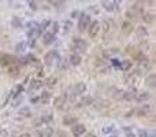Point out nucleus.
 Segmentation results:
<instances>
[{"instance_id": "3", "label": "nucleus", "mask_w": 156, "mask_h": 137, "mask_svg": "<svg viewBox=\"0 0 156 137\" xmlns=\"http://www.w3.org/2000/svg\"><path fill=\"white\" fill-rule=\"evenodd\" d=\"M15 62H17V59L12 55H8V54L0 55V66H3V67H10V66L15 65Z\"/></svg>"}, {"instance_id": "37", "label": "nucleus", "mask_w": 156, "mask_h": 137, "mask_svg": "<svg viewBox=\"0 0 156 137\" xmlns=\"http://www.w3.org/2000/svg\"><path fill=\"white\" fill-rule=\"evenodd\" d=\"M125 132H126V137H137L134 130H131L130 128H125Z\"/></svg>"}, {"instance_id": "43", "label": "nucleus", "mask_w": 156, "mask_h": 137, "mask_svg": "<svg viewBox=\"0 0 156 137\" xmlns=\"http://www.w3.org/2000/svg\"><path fill=\"white\" fill-rule=\"evenodd\" d=\"M29 6H30L32 10H37V3L36 1H29Z\"/></svg>"}, {"instance_id": "18", "label": "nucleus", "mask_w": 156, "mask_h": 137, "mask_svg": "<svg viewBox=\"0 0 156 137\" xmlns=\"http://www.w3.org/2000/svg\"><path fill=\"white\" fill-rule=\"evenodd\" d=\"M44 85V82L41 79H33L30 82V90H36V89H40V88Z\"/></svg>"}, {"instance_id": "25", "label": "nucleus", "mask_w": 156, "mask_h": 137, "mask_svg": "<svg viewBox=\"0 0 156 137\" xmlns=\"http://www.w3.org/2000/svg\"><path fill=\"white\" fill-rule=\"evenodd\" d=\"M41 122H51L52 121V114L51 112H48V114H44V115H41V119H40Z\"/></svg>"}, {"instance_id": "47", "label": "nucleus", "mask_w": 156, "mask_h": 137, "mask_svg": "<svg viewBox=\"0 0 156 137\" xmlns=\"http://www.w3.org/2000/svg\"><path fill=\"white\" fill-rule=\"evenodd\" d=\"M133 114H136V110H131V111H129L128 114H126V117H128V118H129V117H131V115H133Z\"/></svg>"}, {"instance_id": "1", "label": "nucleus", "mask_w": 156, "mask_h": 137, "mask_svg": "<svg viewBox=\"0 0 156 137\" xmlns=\"http://www.w3.org/2000/svg\"><path fill=\"white\" fill-rule=\"evenodd\" d=\"M44 60H45V65L47 66H53V65H58L59 66V62H61V58L58 55L56 51H50L47 52V55L44 56Z\"/></svg>"}, {"instance_id": "2", "label": "nucleus", "mask_w": 156, "mask_h": 137, "mask_svg": "<svg viewBox=\"0 0 156 137\" xmlns=\"http://www.w3.org/2000/svg\"><path fill=\"white\" fill-rule=\"evenodd\" d=\"M89 25H90V17H89L88 14H85V12H82L79 19H78V30L81 33L85 32L89 28Z\"/></svg>"}, {"instance_id": "8", "label": "nucleus", "mask_w": 156, "mask_h": 137, "mask_svg": "<svg viewBox=\"0 0 156 137\" xmlns=\"http://www.w3.org/2000/svg\"><path fill=\"white\" fill-rule=\"evenodd\" d=\"M133 30H134V26H133L131 22L125 21L123 23H122V33H123V34H130Z\"/></svg>"}, {"instance_id": "11", "label": "nucleus", "mask_w": 156, "mask_h": 137, "mask_svg": "<svg viewBox=\"0 0 156 137\" xmlns=\"http://www.w3.org/2000/svg\"><path fill=\"white\" fill-rule=\"evenodd\" d=\"M101 6L106 11L108 12H112L115 8H117V1H101Z\"/></svg>"}, {"instance_id": "51", "label": "nucleus", "mask_w": 156, "mask_h": 137, "mask_svg": "<svg viewBox=\"0 0 156 137\" xmlns=\"http://www.w3.org/2000/svg\"><path fill=\"white\" fill-rule=\"evenodd\" d=\"M86 137H96V136L93 133H89V134H86Z\"/></svg>"}, {"instance_id": "50", "label": "nucleus", "mask_w": 156, "mask_h": 137, "mask_svg": "<svg viewBox=\"0 0 156 137\" xmlns=\"http://www.w3.org/2000/svg\"><path fill=\"white\" fill-rule=\"evenodd\" d=\"M36 45V40H32V41H30V47H34Z\"/></svg>"}, {"instance_id": "10", "label": "nucleus", "mask_w": 156, "mask_h": 137, "mask_svg": "<svg viewBox=\"0 0 156 137\" xmlns=\"http://www.w3.org/2000/svg\"><path fill=\"white\" fill-rule=\"evenodd\" d=\"M145 84H147V87H149L151 89H155L156 88V76L155 74H149L145 78Z\"/></svg>"}, {"instance_id": "44", "label": "nucleus", "mask_w": 156, "mask_h": 137, "mask_svg": "<svg viewBox=\"0 0 156 137\" xmlns=\"http://www.w3.org/2000/svg\"><path fill=\"white\" fill-rule=\"evenodd\" d=\"M21 103V98H18V99H15V100H12V107H15V106H18Z\"/></svg>"}, {"instance_id": "34", "label": "nucleus", "mask_w": 156, "mask_h": 137, "mask_svg": "<svg viewBox=\"0 0 156 137\" xmlns=\"http://www.w3.org/2000/svg\"><path fill=\"white\" fill-rule=\"evenodd\" d=\"M115 54H118L117 48H112V50H110V51H104L103 52L104 56H112V55H115Z\"/></svg>"}, {"instance_id": "52", "label": "nucleus", "mask_w": 156, "mask_h": 137, "mask_svg": "<svg viewBox=\"0 0 156 137\" xmlns=\"http://www.w3.org/2000/svg\"><path fill=\"white\" fill-rule=\"evenodd\" d=\"M110 137H117V136H115V134H114V136H112V134H111V136Z\"/></svg>"}, {"instance_id": "16", "label": "nucleus", "mask_w": 156, "mask_h": 137, "mask_svg": "<svg viewBox=\"0 0 156 137\" xmlns=\"http://www.w3.org/2000/svg\"><path fill=\"white\" fill-rule=\"evenodd\" d=\"M69 60H70V65H73V66H79L81 65V56H79V54H73L70 56V59H69Z\"/></svg>"}, {"instance_id": "41", "label": "nucleus", "mask_w": 156, "mask_h": 137, "mask_svg": "<svg viewBox=\"0 0 156 137\" xmlns=\"http://www.w3.org/2000/svg\"><path fill=\"white\" fill-rule=\"evenodd\" d=\"M18 63H19V65H22V66H25V65H28V60H26L25 56H22V58L18 59Z\"/></svg>"}, {"instance_id": "24", "label": "nucleus", "mask_w": 156, "mask_h": 137, "mask_svg": "<svg viewBox=\"0 0 156 137\" xmlns=\"http://www.w3.org/2000/svg\"><path fill=\"white\" fill-rule=\"evenodd\" d=\"M51 25H52V22H51L50 19H44L41 23H39V28H40V30L43 32V30H45L47 28H50Z\"/></svg>"}, {"instance_id": "9", "label": "nucleus", "mask_w": 156, "mask_h": 137, "mask_svg": "<svg viewBox=\"0 0 156 137\" xmlns=\"http://www.w3.org/2000/svg\"><path fill=\"white\" fill-rule=\"evenodd\" d=\"M64 104H66V99H64L63 96H58V98L53 100V106H55V108H58V110H63Z\"/></svg>"}, {"instance_id": "31", "label": "nucleus", "mask_w": 156, "mask_h": 137, "mask_svg": "<svg viewBox=\"0 0 156 137\" xmlns=\"http://www.w3.org/2000/svg\"><path fill=\"white\" fill-rule=\"evenodd\" d=\"M11 23H12V26H14V28H21V26H22L21 19L18 18V17H14V18H12V21H11Z\"/></svg>"}, {"instance_id": "23", "label": "nucleus", "mask_w": 156, "mask_h": 137, "mask_svg": "<svg viewBox=\"0 0 156 137\" xmlns=\"http://www.w3.org/2000/svg\"><path fill=\"white\" fill-rule=\"evenodd\" d=\"M22 88H23L22 85H15V87L11 89V96H14V99H15L18 95L22 92Z\"/></svg>"}, {"instance_id": "28", "label": "nucleus", "mask_w": 156, "mask_h": 137, "mask_svg": "<svg viewBox=\"0 0 156 137\" xmlns=\"http://www.w3.org/2000/svg\"><path fill=\"white\" fill-rule=\"evenodd\" d=\"M25 58H26V60H28V65L29 63H33V65H37V63H39V59L34 58L33 55H28V56H25Z\"/></svg>"}, {"instance_id": "22", "label": "nucleus", "mask_w": 156, "mask_h": 137, "mask_svg": "<svg viewBox=\"0 0 156 137\" xmlns=\"http://www.w3.org/2000/svg\"><path fill=\"white\" fill-rule=\"evenodd\" d=\"M142 21L145 22V23H152L153 22V14L152 12H145V14L142 15Z\"/></svg>"}, {"instance_id": "38", "label": "nucleus", "mask_w": 156, "mask_h": 137, "mask_svg": "<svg viewBox=\"0 0 156 137\" xmlns=\"http://www.w3.org/2000/svg\"><path fill=\"white\" fill-rule=\"evenodd\" d=\"M26 28H28L29 30L36 29V28H39V23H37V22H29L28 25H26Z\"/></svg>"}, {"instance_id": "32", "label": "nucleus", "mask_w": 156, "mask_h": 137, "mask_svg": "<svg viewBox=\"0 0 156 137\" xmlns=\"http://www.w3.org/2000/svg\"><path fill=\"white\" fill-rule=\"evenodd\" d=\"M51 99V93H48V92H44L43 95H41V98H40V100L43 101V103H48V100Z\"/></svg>"}, {"instance_id": "14", "label": "nucleus", "mask_w": 156, "mask_h": 137, "mask_svg": "<svg viewBox=\"0 0 156 137\" xmlns=\"http://www.w3.org/2000/svg\"><path fill=\"white\" fill-rule=\"evenodd\" d=\"M136 33H137V36L141 37V39H145L148 36V29H147L144 25L141 26H137V29H136Z\"/></svg>"}, {"instance_id": "29", "label": "nucleus", "mask_w": 156, "mask_h": 137, "mask_svg": "<svg viewBox=\"0 0 156 137\" xmlns=\"http://www.w3.org/2000/svg\"><path fill=\"white\" fill-rule=\"evenodd\" d=\"M59 28H61V26H59V23H58V22H53V23H52V30H51L50 33L52 34V36H55V34L59 32Z\"/></svg>"}, {"instance_id": "13", "label": "nucleus", "mask_w": 156, "mask_h": 137, "mask_svg": "<svg viewBox=\"0 0 156 137\" xmlns=\"http://www.w3.org/2000/svg\"><path fill=\"white\" fill-rule=\"evenodd\" d=\"M74 92H75V95H81V93H85V90H86V85L84 82H77L74 85Z\"/></svg>"}, {"instance_id": "42", "label": "nucleus", "mask_w": 156, "mask_h": 137, "mask_svg": "<svg viewBox=\"0 0 156 137\" xmlns=\"http://www.w3.org/2000/svg\"><path fill=\"white\" fill-rule=\"evenodd\" d=\"M55 137H69L67 133L66 132H62V130H59V132H56V136Z\"/></svg>"}, {"instance_id": "7", "label": "nucleus", "mask_w": 156, "mask_h": 137, "mask_svg": "<svg viewBox=\"0 0 156 137\" xmlns=\"http://www.w3.org/2000/svg\"><path fill=\"white\" fill-rule=\"evenodd\" d=\"M151 108H152V107H151L149 104H144V106H141L139 110H136V114H137L139 117H145V115H148V114H149Z\"/></svg>"}, {"instance_id": "49", "label": "nucleus", "mask_w": 156, "mask_h": 137, "mask_svg": "<svg viewBox=\"0 0 156 137\" xmlns=\"http://www.w3.org/2000/svg\"><path fill=\"white\" fill-rule=\"evenodd\" d=\"M19 137H32V134H30V133H22Z\"/></svg>"}, {"instance_id": "33", "label": "nucleus", "mask_w": 156, "mask_h": 137, "mask_svg": "<svg viewBox=\"0 0 156 137\" xmlns=\"http://www.w3.org/2000/svg\"><path fill=\"white\" fill-rule=\"evenodd\" d=\"M43 136L44 137H52L53 136V129H52V128H50V126H47V129L44 130Z\"/></svg>"}, {"instance_id": "15", "label": "nucleus", "mask_w": 156, "mask_h": 137, "mask_svg": "<svg viewBox=\"0 0 156 137\" xmlns=\"http://www.w3.org/2000/svg\"><path fill=\"white\" fill-rule=\"evenodd\" d=\"M63 123L66 126H74L75 123H77V118L73 115H66L63 118Z\"/></svg>"}, {"instance_id": "26", "label": "nucleus", "mask_w": 156, "mask_h": 137, "mask_svg": "<svg viewBox=\"0 0 156 137\" xmlns=\"http://www.w3.org/2000/svg\"><path fill=\"white\" fill-rule=\"evenodd\" d=\"M93 103V98H90V96H86V98H84L81 100V104L82 106H90Z\"/></svg>"}, {"instance_id": "48", "label": "nucleus", "mask_w": 156, "mask_h": 137, "mask_svg": "<svg viewBox=\"0 0 156 137\" xmlns=\"http://www.w3.org/2000/svg\"><path fill=\"white\" fill-rule=\"evenodd\" d=\"M55 81H56V78H51V82H50V87H53V85H55Z\"/></svg>"}, {"instance_id": "40", "label": "nucleus", "mask_w": 156, "mask_h": 137, "mask_svg": "<svg viewBox=\"0 0 156 137\" xmlns=\"http://www.w3.org/2000/svg\"><path fill=\"white\" fill-rule=\"evenodd\" d=\"M114 130H115V128L114 126H108V128H103L101 132H103V133H110V132H114Z\"/></svg>"}, {"instance_id": "17", "label": "nucleus", "mask_w": 156, "mask_h": 137, "mask_svg": "<svg viewBox=\"0 0 156 137\" xmlns=\"http://www.w3.org/2000/svg\"><path fill=\"white\" fill-rule=\"evenodd\" d=\"M53 41H55V36H52L50 32H47L43 36V43L45 44V45H50V44H52Z\"/></svg>"}, {"instance_id": "39", "label": "nucleus", "mask_w": 156, "mask_h": 137, "mask_svg": "<svg viewBox=\"0 0 156 137\" xmlns=\"http://www.w3.org/2000/svg\"><path fill=\"white\" fill-rule=\"evenodd\" d=\"M111 63H112L114 67H119V66H121V60H118L117 58H112V59H111Z\"/></svg>"}, {"instance_id": "12", "label": "nucleus", "mask_w": 156, "mask_h": 137, "mask_svg": "<svg viewBox=\"0 0 156 137\" xmlns=\"http://www.w3.org/2000/svg\"><path fill=\"white\" fill-rule=\"evenodd\" d=\"M151 98V95H149V92H137L134 96V100L137 101H145L148 100V99Z\"/></svg>"}, {"instance_id": "19", "label": "nucleus", "mask_w": 156, "mask_h": 137, "mask_svg": "<svg viewBox=\"0 0 156 137\" xmlns=\"http://www.w3.org/2000/svg\"><path fill=\"white\" fill-rule=\"evenodd\" d=\"M8 76H11V77L19 76V67H18V66H15V65L10 66V67H8Z\"/></svg>"}, {"instance_id": "36", "label": "nucleus", "mask_w": 156, "mask_h": 137, "mask_svg": "<svg viewBox=\"0 0 156 137\" xmlns=\"http://www.w3.org/2000/svg\"><path fill=\"white\" fill-rule=\"evenodd\" d=\"M30 114H32V112H30V110H29L28 107L22 108L21 111H19V115H22V117H30Z\"/></svg>"}, {"instance_id": "45", "label": "nucleus", "mask_w": 156, "mask_h": 137, "mask_svg": "<svg viewBox=\"0 0 156 137\" xmlns=\"http://www.w3.org/2000/svg\"><path fill=\"white\" fill-rule=\"evenodd\" d=\"M39 101H40V98H32V99H30V103H32V104L39 103Z\"/></svg>"}, {"instance_id": "4", "label": "nucleus", "mask_w": 156, "mask_h": 137, "mask_svg": "<svg viewBox=\"0 0 156 137\" xmlns=\"http://www.w3.org/2000/svg\"><path fill=\"white\" fill-rule=\"evenodd\" d=\"M88 45L84 40L81 39H74L73 40V44H71V50L75 51V52H85Z\"/></svg>"}, {"instance_id": "30", "label": "nucleus", "mask_w": 156, "mask_h": 137, "mask_svg": "<svg viewBox=\"0 0 156 137\" xmlns=\"http://www.w3.org/2000/svg\"><path fill=\"white\" fill-rule=\"evenodd\" d=\"M137 137H149V132L148 130H144V129H140L137 130V134H136Z\"/></svg>"}, {"instance_id": "46", "label": "nucleus", "mask_w": 156, "mask_h": 137, "mask_svg": "<svg viewBox=\"0 0 156 137\" xmlns=\"http://www.w3.org/2000/svg\"><path fill=\"white\" fill-rule=\"evenodd\" d=\"M64 25H66V30H69L71 28V22H69V21H66V23H64Z\"/></svg>"}, {"instance_id": "6", "label": "nucleus", "mask_w": 156, "mask_h": 137, "mask_svg": "<svg viewBox=\"0 0 156 137\" xmlns=\"http://www.w3.org/2000/svg\"><path fill=\"white\" fill-rule=\"evenodd\" d=\"M85 132H86V128L82 123H75L73 126V129H71V133H73L74 137H81L82 134H85Z\"/></svg>"}, {"instance_id": "21", "label": "nucleus", "mask_w": 156, "mask_h": 137, "mask_svg": "<svg viewBox=\"0 0 156 137\" xmlns=\"http://www.w3.org/2000/svg\"><path fill=\"white\" fill-rule=\"evenodd\" d=\"M119 68H122L123 71H129V70L131 68V62L130 60H122Z\"/></svg>"}, {"instance_id": "20", "label": "nucleus", "mask_w": 156, "mask_h": 137, "mask_svg": "<svg viewBox=\"0 0 156 137\" xmlns=\"http://www.w3.org/2000/svg\"><path fill=\"white\" fill-rule=\"evenodd\" d=\"M111 26H114V22H111V21H104L103 23H100V29H103V32L107 33L108 30L111 29Z\"/></svg>"}, {"instance_id": "35", "label": "nucleus", "mask_w": 156, "mask_h": 137, "mask_svg": "<svg viewBox=\"0 0 156 137\" xmlns=\"http://www.w3.org/2000/svg\"><path fill=\"white\" fill-rule=\"evenodd\" d=\"M26 48V43L25 41H21V43L17 44V47H15V50L18 51V52H21V51H23Z\"/></svg>"}, {"instance_id": "27", "label": "nucleus", "mask_w": 156, "mask_h": 137, "mask_svg": "<svg viewBox=\"0 0 156 137\" xmlns=\"http://www.w3.org/2000/svg\"><path fill=\"white\" fill-rule=\"evenodd\" d=\"M66 98H67L69 100H74L75 92H74V89H73V88H69V89H67V95H66ZM66 98H64V99H66Z\"/></svg>"}, {"instance_id": "5", "label": "nucleus", "mask_w": 156, "mask_h": 137, "mask_svg": "<svg viewBox=\"0 0 156 137\" xmlns=\"http://www.w3.org/2000/svg\"><path fill=\"white\" fill-rule=\"evenodd\" d=\"M100 22L99 21H93L90 25H89V28H88V34H89V37H92V39H95L97 34H99V32H100Z\"/></svg>"}]
</instances>
